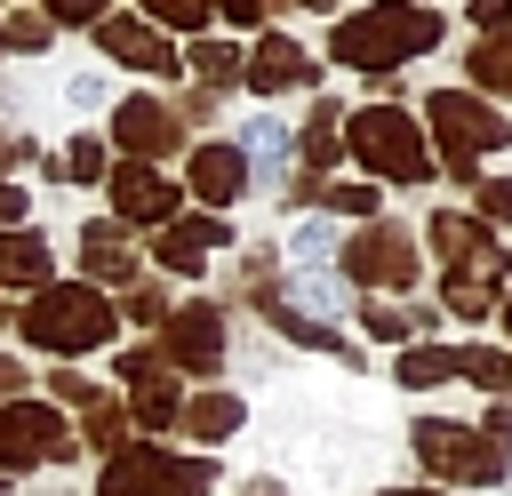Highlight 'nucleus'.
<instances>
[{
  "label": "nucleus",
  "instance_id": "f257e3e1",
  "mask_svg": "<svg viewBox=\"0 0 512 496\" xmlns=\"http://www.w3.org/2000/svg\"><path fill=\"white\" fill-rule=\"evenodd\" d=\"M328 48L352 64V72H400L408 56H424V48H440V16H424L416 0H384V8H360V16H344L336 32H328Z\"/></svg>",
  "mask_w": 512,
  "mask_h": 496
},
{
  "label": "nucleus",
  "instance_id": "f03ea898",
  "mask_svg": "<svg viewBox=\"0 0 512 496\" xmlns=\"http://www.w3.org/2000/svg\"><path fill=\"white\" fill-rule=\"evenodd\" d=\"M112 328H120V312H112L88 280H64V288L48 280V288H32V304H24V336H32L40 352H64V360H72V352H96Z\"/></svg>",
  "mask_w": 512,
  "mask_h": 496
},
{
  "label": "nucleus",
  "instance_id": "7ed1b4c3",
  "mask_svg": "<svg viewBox=\"0 0 512 496\" xmlns=\"http://www.w3.org/2000/svg\"><path fill=\"white\" fill-rule=\"evenodd\" d=\"M208 488H216V464L208 456H168L152 440H128L96 472V496H208Z\"/></svg>",
  "mask_w": 512,
  "mask_h": 496
},
{
  "label": "nucleus",
  "instance_id": "20e7f679",
  "mask_svg": "<svg viewBox=\"0 0 512 496\" xmlns=\"http://www.w3.org/2000/svg\"><path fill=\"white\" fill-rule=\"evenodd\" d=\"M344 144H352V160H360L368 176H392V184H424V176H432V152H424L416 120H408L400 104H368V112H352Z\"/></svg>",
  "mask_w": 512,
  "mask_h": 496
},
{
  "label": "nucleus",
  "instance_id": "39448f33",
  "mask_svg": "<svg viewBox=\"0 0 512 496\" xmlns=\"http://www.w3.org/2000/svg\"><path fill=\"white\" fill-rule=\"evenodd\" d=\"M424 112H432V128H440V160H448V176H480V152H496V144H512V128L480 104V96H464V88H432L424 96Z\"/></svg>",
  "mask_w": 512,
  "mask_h": 496
},
{
  "label": "nucleus",
  "instance_id": "423d86ee",
  "mask_svg": "<svg viewBox=\"0 0 512 496\" xmlns=\"http://www.w3.org/2000/svg\"><path fill=\"white\" fill-rule=\"evenodd\" d=\"M416 456H424L440 480H472V488L504 480V448H496L488 432H472V424H448V416H424V424H416Z\"/></svg>",
  "mask_w": 512,
  "mask_h": 496
},
{
  "label": "nucleus",
  "instance_id": "0eeeda50",
  "mask_svg": "<svg viewBox=\"0 0 512 496\" xmlns=\"http://www.w3.org/2000/svg\"><path fill=\"white\" fill-rule=\"evenodd\" d=\"M80 440L72 424L48 408V400H8L0 408V472H24V464H64Z\"/></svg>",
  "mask_w": 512,
  "mask_h": 496
},
{
  "label": "nucleus",
  "instance_id": "6e6552de",
  "mask_svg": "<svg viewBox=\"0 0 512 496\" xmlns=\"http://www.w3.org/2000/svg\"><path fill=\"white\" fill-rule=\"evenodd\" d=\"M432 248L448 256V280L504 288V272H512V264H504V248H496V240H488L472 216H456V208H440V216H432Z\"/></svg>",
  "mask_w": 512,
  "mask_h": 496
},
{
  "label": "nucleus",
  "instance_id": "1a4fd4ad",
  "mask_svg": "<svg viewBox=\"0 0 512 496\" xmlns=\"http://www.w3.org/2000/svg\"><path fill=\"white\" fill-rule=\"evenodd\" d=\"M160 360L168 368H192V376L224 368V312L216 304H176L160 320Z\"/></svg>",
  "mask_w": 512,
  "mask_h": 496
},
{
  "label": "nucleus",
  "instance_id": "9d476101",
  "mask_svg": "<svg viewBox=\"0 0 512 496\" xmlns=\"http://www.w3.org/2000/svg\"><path fill=\"white\" fill-rule=\"evenodd\" d=\"M344 272L368 280V288H408L416 280V240L400 224H368L352 248H344Z\"/></svg>",
  "mask_w": 512,
  "mask_h": 496
},
{
  "label": "nucleus",
  "instance_id": "9b49d317",
  "mask_svg": "<svg viewBox=\"0 0 512 496\" xmlns=\"http://www.w3.org/2000/svg\"><path fill=\"white\" fill-rule=\"evenodd\" d=\"M112 208H120V224H176V184L160 168L128 160V168H112Z\"/></svg>",
  "mask_w": 512,
  "mask_h": 496
},
{
  "label": "nucleus",
  "instance_id": "f8f14e48",
  "mask_svg": "<svg viewBox=\"0 0 512 496\" xmlns=\"http://www.w3.org/2000/svg\"><path fill=\"white\" fill-rule=\"evenodd\" d=\"M96 40H104V56H120V64H136V72H176V48L152 32V24H136V16H104L96 24Z\"/></svg>",
  "mask_w": 512,
  "mask_h": 496
},
{
  "label": "nucleus",
  "instance_id": "ddd939ff",
  "mask_svg": "<svg viewBox=\"0 0 512 496\" xmlns=\"http://www.w3.org/2000/svg\"><path fill=\"white\" fill-rule=\"evenodd\" d=\"M112 136H120L136 160H160V152H176V112L152 104V96H128V104L112 112Z\"/></svg>",
  "mask_w": 512,
  "mask_h": 496
},
{
  "label": "nucleus",
  "instance_id": "4468645a",
  "mask_svg": "<svg viewBox=\"0 0 512 496\" xmlns=\"http://www.w3.org/2000/svg\"><path fill=\"white\" fill-rule=\"evenodd\" d=\"M240 184H248V152H240V144H200V152H192V192H200L208 208H232Z\"/></svg>",
  "mask_w": 512,
  "mask_h": 496
},
{
  "label": "nucleus",
  "instance_id": "2eb2a0df",
  "mask_svg": "<svg viewBox=\"0 0 512 496\" xmlns=\"http://www.w3.org/2000/svg\"><path fill=\"white\" fill-rule=\"evenodd\" d=\"M240 72H248L264 96H280V88H304V80H312V56H304L296 40H280V32H264V40H256V56H248Z\"/></svg>",
  "mask_w": 512,
  "mask_h": 496
},
{
  "label": "nucleus",
  "instance_id": "dca6fc26",
  "mask_svg": "<svg viewBox=\"0 0 512 496\" xmlns=\"http://www.w3.org/2000/svg\"><path fill=\"white\" fill-rule=\"evenodd\" d=\"M80 264H88L96 280L128 288V280H136V240H128V224H120V216H112V224H88V232H80Z\"/></svg>",
  "mask_w": 512,
  "mask_h": 496
},
{
  "label": "nucleus",
  "instance_id": "f3484780",
  "mask_svg": "<svg viewBox=\"0 0 512 496\" xmlns=\"http://www.w3.org/2000/svg\"><path fill=\"white\" fill-rule=\"evenodd\" d=\"M224 240V216H176V224H160V264L168 272H200V256Z\"/></svg>",
  "mask_w": 512,
  "mask_h": 496
},
{
  "label": "nucleus",
  "instance_id": "a211bd4d",
  "mask_svg": "<svg viewBox=\"0 0 512 496\" xmlns=\"http://www.w3.org/2000/svg\"><path fill=\"white\" fill-rule=\"evenodd\" d=\"M0 288H48V240L40 232H0Z\"/></svg>",
  "mask_w": 512,
  "mask_h": 496
},
{
  "label": "nucleus",
  "instance_id": "6ab92c4d",
  "mask_svg": "<svg viewBox=\"0 0 512 496\" xmlns=\"http://www.w3.org/2000/svg\"><path fill=\"white\" fill-rule=\"evenodd\" d=\"M240 416H248V408H240L232 392H200V400L176 408V424H184L192 440H224V432H240Z\"/></svg>",
  "mask_w": 512,
  "mask_h": 496
},
{
  "label": "nucleus",
  "instance_id": "aec40b11",
  "mask_svg": "<svg viewBox=\"0 0 512 496\" xmlns=\"http://www.w3.org/2000/svg\"><path fill=\"white\" fill-rule=\"evenodd\" d=\"M392 376H400L408 392H424V384H448V376H456V344H408Z\"/></svg>",
  "mask_w": 512,
  "mask_h": 496
},
{
  "label": "nucleus",
  "instance_id": "412c9836",
  "mask_svg": "<svg viewBox=\"0 0 512 496\" xmlns=\"http://www.w3.org/2000/svg\"><path fill=\"white\" fill-rule=\"evenodd\" d=\"M472 80H480V88H496V96H512V32L472 40Z\"/></svg>",
  "mask_w": 512,
  "mask_h": 496
},
{
  "label": "nucleus",
  "instance_id": "4be33fe9",
  "mask_svg": "<svg viewBox=\"0 0 512 496\" xmlns=\"http://www.w3.org/2000/svg\"><path fill=\"white\" fill-rule=\"evenodd\" d=\"M456 376H472L480 392H512V360L488 352V344H464V352H456Z\"/></svg>",
  "mask_w": 512,
  "mask_h": 496
},
{
  "label": "nucleus",
  "instance_id": "5701e85b",
  "mask_svg": "<svg viewBox=\"0 0 512 496\" xmlns=\"http://www.w3.org/2000/svg\"><path fill=\"white\" fill-rule=\"evenodd\" d=\"M80 416H88V440H96V448H112V456L128 448V440H120V432H128V408H120V400H104V392H96Z\"/></svg>",
  "mask_w": 512,
  "mask_h": 496
},
{
  "label": "nucleus",
  "instance_id": "b1692460",
  "mask_svg": "<svg viewBox=\"0 0 512 496\" xmlns=\"http://www.w3.org/2000/svg\"><path fill=\"white\" fill-rule=\"evenodd\" d=\"M336 152H344V144H336V104H320V112H312V128H304V160H312V168H328Z\"/></svg>",
  "mask_w": 512,
  "mask_h": 496
},
{
  "label": "nucleus",
  "instance_id": "393cba45",
  "mask_svg": "<svg viewBox=\"0 0 512 496\" xmlns=\"http://www.w3.org/2000/svg\"><path fill=\"white\" fill-rule=\"evenodd\" d=\"M56 176H72V184H96V176H104V144H96V136H72V152L56 160Z\"/></svg>",
  "mask_w": 512,
  "mask_h": 496
},
{
  "label": "nucleus",
  "instance_id": "a878e982",
  "mask_svg": "<svg viewBox=\"0 0 512 496\" xmlns=\"http://www.w3.org/2000/svg\"><path fill=\"white\" fill-rule=\"evenodd\" d=\"M368 328H376V336H424V328H432V312H400V304H368Z\"/></svg>",
  "mask_w": 512,
  "mask_h": 496
},
{
  "label": "nucleus",
  "instance_id": "bb28decb",
  "mask_svg": "<svg viewBox=\"0 0 512 496\" xmlns=\"http://www.w3.org/2000/svg\"><path fill=\"white\" fill-rule=\"evenodd\" d=\"M192 72H208V80H232V72H240V48H224V40H200V48H192Z\"/></svg>",
  "mask_w": 512,
  "mask_h": 496
},
{
  "label": "nucleus",
  "instance_id": "cd10ccee",
  "mask_svg": "<svg viewBox=\"0 0 512 496\" xmlns=\"http://www.w3.org/2000/svg\"><path fill=\"white\" fill-rule=\"evenodd\" d=\"M488 304H496V288H480V280H448V312H456V320H480Z\"/></svg>",
  "mask_w": 512,
  "mask_h": 496
},
{
  "label": "nucleus",
  "instance_id": "c85d7f7f",
  "mask_svg": "<svg viewBox=\"0 0 512 496\" xmlns=\"http://www.w3.org/2000/svg\"><path fill=\"white\" fill-rule=\"evenodd\" d=\"M208 8H216V0H144V16H160V24H184V32H192V24H208Z\"/></svg>",
  "mask_w": 512,
  "mask_h": 496
},
{
  "label": "nucleus",
  "instance_id": "c756f323",
  "mask_svg": "<svg viewBox=\"0 0 512 496\" xmlns=\"http://www.w3.org/2000/svg\"><path fill=\"white\" fill-rule=\"evenodd\" d=\"M328 208H336V216H376V184H336Z\"/></svg>",
  "mask_w": 512,
  "mask_h": 496
},
{
  "label": "nucleus",
  "instance_id": "7c9ffc66",
  "mask_svg": "<svg viewBox=\"0 0 512 496\" xmlns=\"http://www.w3.org/2000/svg\"><path fill=\"white\" fill-rule=\"evenodd\" d=\"M480 216H488V224H512V176L480 184Z\"/></svg>",
  "mask_w": 512,
  "mask_h": 496
},
{
  "label": "nucleus",
  "instance_id": "2f4dec72",
  "mask_svg": "<svg viewBox=\"0 0 512 496\" xmlns=\"http://www.w3.org/2000/svg\"><path fill=\"white\" fill-rule=\"evenodd\" d=\"M48 32H56L48 16H16V24L0 32V40H16V48H48Z\"/></svg>",
  "mask_w": 512,
  "mask_h": 496
},
{
  "label": "nucleus",
  "instance_id": "473e14b6",
  "mask_svg": "<svg viewBox=\"0 0 512 496\" xmlns=\"http://www.w3.org/2000/svg\"><path fill=\"white\" fill-rule=\"evenodd\" d=\"M464 16H472L480 32H512V0H472Z\"/></svg>",
  "mask_w": 512,
  "mask_h": 496
},
{
  "label": "nucleus",
  "instance_id": "72a5a7b5",
  "mask_svg": "<svg viewBox=\"0 0 512 496\" xmlns=\"http://www.w3.org/2000/svg\"><path fill=\"white\" fill-rule=\"evenodd\" d=\"M56 24H104V0H48Z\"/></svg>",
  "mask_w": 512,
  "mask_h": 496
},
{
  "label": "nucleus",
  "instance_id": "f704fd0d",
  "mask_svg": "<svg viewBox=\"0 0 512 496\" xmlns=\"http://www.w3.org/2000/svg\"><path fill=\"white\" fill-rule=\"evenodd\" d=\"M128 320H144V328L168 320V296H160V288H136V296H128Z\"/></svg>",
  "mask_w": 512,
  "mask_h": 496
},
{
  "label": "nucleus",
  "instance_id": "c9c22d12",
  "mask_svg": "<svg viewBox=\"0 0 512 496\" xmlns=\"http://www.w3.org/2000/svg\"><path fill=\"white\" fill-rule=\"evenodd\" d=\"M488 440H496V448L512 440V400H504V408H488Z\"/></svg>",
  "mask_w": 512,
  "mask_h": 496
},
{
  "label": "nucleus",
  "instance_id": "e433bc0d",
  "mask_svg": "<svg viewBox=\"0 0 512 496\" xmlns=\"http://www.w3.org/2000/svg\"><path fill=\"white\" fill-rule=\"evenodd\" d=\"M264 8H272V0H224V16H232V24H256Z\"/></svg>",
  "mask_w": 512,
  "mask_h": 496
},
{
  "label": "nucleus",
  "instance_id": "4c0bfd02",
  "mask_svg": "<svg viewBox=\"0 0 512 496\" xmlns=\"http://www.w3.org/2000/svg\"><path fill=\"white\" fill-rule=\"evenodd\" d=\"M8 392H24V368L16 360H0V408H8Z\"/></svg>",
  "mask_w": 512,
  "mask_h": 496
},
{
  "label": "nucleus",
  "instance_id": "58836bf2",
  "mask_svg": "<svg viewBox=\"0 0 512 496\" xmlns=\"http://www.w3.org/2000/svg\"><path fill=\"white\" fill-rule=\"evenodd\" d=\"M16 216H24V192H16V184H0V224H16Z\"/></svg>",
  "mask_w": 512,
  "mask_h": 496
},
{
  "label": "nucleus",
  "instance_id": "ea45409f",
  "mask_svg": "<svg viewBox=\"0 0 512 496\" xmlns=\"http://www.w3.org/2000/svg\"><path fill=\"white\" fill-rule=\"evenodd\" d=\"M16 152H24V144H8V136H0V168H8V160H16Z\"/></svg>",
  "mask_w": 512,
  "mask_h": 496
},
{
  "label": "nucleus",
  "instance_id": "a19ab883",
  "mask_svg": "<svg viewBox=\"0 0 512 496\" xmlns=\"http://www.w3.org/2000/svg\"><path fill=\"white\" fill-rule=\"evenodd\" d=\"M392 496H440V488H392Z\"/></svg>",
  "mask_w": 512,
  "mask_h": 496
},
{
  "label": "nucleus",
  "instance_id": "79ce46f5",
  "mask_svg": "<svg viewBox=\"0 0 512 496\" xmlns=\"http://www.w3.org/2000/svg\"><path fill=\"white\" fill-rule=\"evenodd\" d=\"M504 328H512V296H504Z\"/></svg>",
  "mask_w": 512,
  "mask_h": 496
},
{
  "label": "nucleus",
  "instance_id": "37998d69",
  "mask_svg": "<svg viewBox=\"0 0 512 496\" xmlns=\"http://www.w3.org/2000/svg\"><path fill=\"white\" fill-rule=\"evenodd\" d=\"M312 8H336V0H312Z\"/></svg>",
  "mask_w": 512,
  "mask_h": 496
},
{
  "label": "nucleus",
  "instance_id": "c03bdc74",
  "mask_svg": "<svg viewBox=\"0 0 512 496\" xmlns=\"http://www.w3.org/2000/svg\"><path fill=\"white\" fill-rule=\"evenodd\" d=\"M0 320H8V304H0Z\"/></svg>",
  "mask_w": 512,
  "mask_h": 496
}]
</instances>
